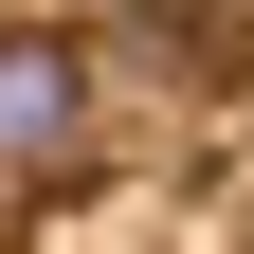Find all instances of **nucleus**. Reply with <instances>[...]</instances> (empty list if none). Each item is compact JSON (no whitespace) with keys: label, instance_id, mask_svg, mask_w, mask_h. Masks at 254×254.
<instances>
[{"label":"nucleus","instance_id":"1","mask_svg":"<svg viewBox=\"0 0 254 254\" xmlns=\"http://www.w3.org/2000/svg\"><path fill=\"white\" fill-rule=\"evenodd\" d=\"M127 145V37H73V18H0V218L91 200Z\"/></svg>","mask_w":254,"mask_h":254}]
</instances>
